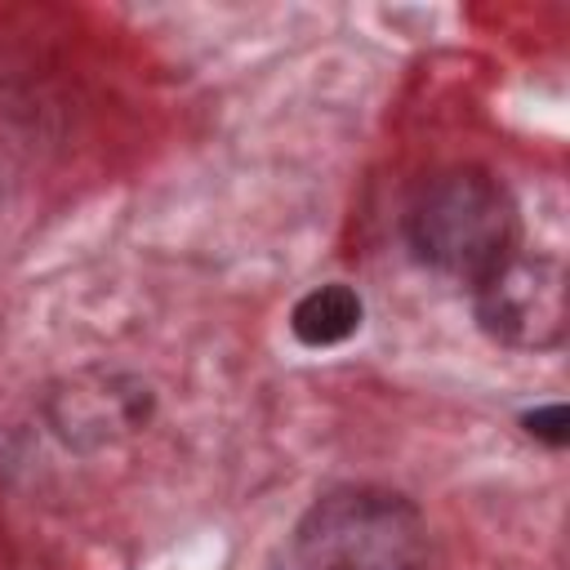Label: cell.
<instances>
[{"label":"cell","instance_id":"3957f363","mask_svg":"<svg viewBox=\"0 0 570 570\" xmlns=\"http://www.w3.org/2000/svg\"><path fill=\"white\" fill-rule=\"evenodd\" d=\"M481 330L517 352H543L566 338V272L548 254H508L472 285Z\"/></svg>","mask_w":570,"mask_h":570},{"label":"cell","instance_id":"6da1fadb","mask_svg":"<svg viewBox=\"0 0 570 570\" xmlns=\"http://www.w3.org/2000/svg\"><path fill=\"white\" fill-rule=\"evenodd\" d=\"M405 240L432 272L476 285L517 254V205L494 174L454 165L414 191L405 209Z\"/></svg>","mask_w":570,"mask_h":570},{"label":"cell","instance_id":"7a4b0ae2","mask_svg":"<svg viewBox=\"0 0 570 570\" xmlns=\"http://www.w3.org/2000/svg\"><path fill=\"white\" fill-rule=\"evenodd\" d=\"M289 561L294 570H423L428 525L396 490L338 485L303 512Z\"/></svg>","mask_w":570,"mask_h":570},{"label":"cell","instance_id":"277c9868","mask_svg":"<svg viewBox=\"0 0 570 570\" xmlns=\"http://www.w3.org/2000/svg\"><path fill=\"white\" fill-rule=\"evenodd\" d=\"M45 414L67 445L94 450V445H107L116 436L138 432L151 414V392L134 374L85 370V374H71L62 387L49 392Z\"/></svg>","mask_w":570,"mask_h":570},{"label":"cell","instance_id":"5b68a950","mask_svg":"<svg viewBox=\"0 0 570 570\" xmlns=\"http://www.w3.org/2000/svg\"><path fill=\"white\" fill-rule=\"evenodd\" d=\"M361 316H365V303L352 285H316L307 289L294 312H289V330L303 347H338L347 343L356 330H361Z\"/></svg>","mask_w":570,"mask_h":570},{"label":"cell","instance_id":"8992f818","mask_svg":"<svg viewBox=\"0 0 570 570\" xmlns=\"http://www.w3.org/2000/svg\"><path fill=\"white\" fill-rule=\"evenodd\" d=\"M525 432L534 436V441H543V445H552V450H561L566 441H570V414H566V405H539V410H530L525 419Z\"/></svg>","mask_w":570,"mask_h":570}]
</instances>
